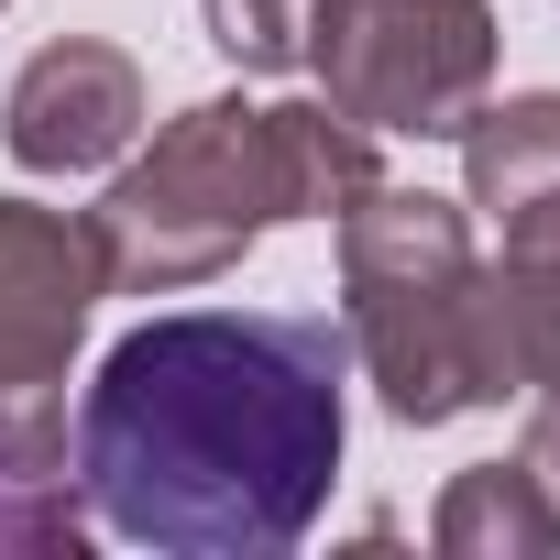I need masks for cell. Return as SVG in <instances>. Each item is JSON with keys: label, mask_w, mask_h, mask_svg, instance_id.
<instances>
[{"label": "cell", "mask_w": 560, "mask_h": 560, "mask_svg": "<svg viewBox=\"0 0 560 560\" xmlns=\"http://www.w3.org/2000/svg\"><path fill=\"white\" fill-rule=\"evenodd\" d=\"M429 549L440 560H549L560 516L527 483V462H472V472H451V494L429 516Z\"/></svg>", "instance_id": "8fae6325"}, {"label": "cell", "mask_w": 560, "mask_h": 560, "mask_svg": "<svg viewBox=\"0 0 560 560\" xmlns=\"http://www.w3.org/2000/svg\"><path fill=\"white\" fill-rule=\"evenodd\" d=\"M462 209H527V198H560V89H527V100H483L462 121Z\"/></svg>", "instance_id": "30bf717a"}, {"label": "cell", "mask_w": 560, "mask_h": 560, "mask_svg": "<svg viewBox=\"0 0 560 560\" xmlns=\"http://www.w3.org/2000/svg\"><path fill=\"white\" fill-rule=\"evenodd\" d=\"M264 143H275V198H287V220H341L363 187H385L374 132L341 121L330 100H275L264 110Z\"/></svg>", "instance_id": "9c48e42d"}, {"label": "cell", "mask_w": 560, "mask_h": 560, "mask_svg": "<svg viewBox=\"0 0 560 560\" xmlns=\"http://www.w3.org/2000/svg\"><path fill=\"white\" fill-rule=\"evenodd\" d=\"M505 253L472 264V352L494 396H560V198L494 220Z\"/></svg>", "instance_id": "52a82bcc"}, {"label": "cell", "mask_w": 560, "mask_h": 560, "mask_svg": "<svg viewBox=\"0 0 560 560\" xmlns=\"http://www.w3.org/2000/svg\"><path fill=\"white\" fill-rule=\"evenodd\" d=\"M341 330L396 429H451L494 407L472 352V220L429 187H363L341 209Z\"/></svg>", "instance_id": "7a4b0ae2"}, {"label": "cell", "mask_w": 560, "mask_h": 560, "mask_svg": "<svg viewBox=\"0 0 560 560\" xmlns=\"http://www.w3.org/2000/svg\"><path fill=\"white\" fill-rule=\"evenodd\" d=\"M132 132H143V67L100 34L23 56L12 100H0V154L23 176H100L132 154Z\"/></svg>", "instance_id": "8992f818"}, {"label": "cell", "mask_w": 560, "mask_h": 560, "mask_svg": "<svg viewBox=\"0 0 560 560\" xmlns=\"http://www.w3.org/2000/svg\"><path fill=\"white\" fill-rule=\"evenodd\" d=\"M308 67L341 121L462 143V121L494 89V12L483 0H319L308 12Z\"/></svg>", "instance_id": "277c9868"}, {"label": "cell", "mask_w": 560, "mask_h": 560, "mask_svg": "<svg viewBox=\"0 0 560 560\" xmlns=\"http://www.w3.org/2000/svg\"><path fill=\"white\" fill-rule=\"evenodd\" d=\"M100 298L110 287H100L89 220L34 209V198H0V396H56Z\"/></svg>", "instance_id": "5b68a950"}, {"label": "cell", "mask_w": 560, "mask_h": 560, "mask_svg": "<svg viewBox=\"0 0 560 560\" xmlns=\"http://www.w3.org/2000/svg\"><path fill=\"white\" fill-rule=\"evenodd\" d=\"M352 330L308 308H176L110 341L78 396L67 472L78 505L176 560L298 549L341 472Z\"/></svg>", "instance_id": "6da1fadb"}, {"label": "cell", "mask_w": 560, "mask_h": 560, "mask_svg": "<svg viewBox=\"0 0 560 560\" xmlns=\"http://www.w3.org/2000/svg\"><path fill=\"white\" fill-rule=\"evenodd\" d=\"M308 12L319 0H209V45L242 78H287V67H308Z\"/></svg>", "instance_id": "7c38bea8"}, {"label": "cell", "mask_w": 560, "mask_h": 560, "mask_svg": "<svg viewBox=\"0 0 560 560\" xmlns=\"http://www.w3.org/2000/svg\"><path fill=\"white\" fill-rule=\"evenodd\" d=\"M516 462H527V483H538V494H549V516H560V396H538V418H527Z\"/></svg>", "instance_id": "4fadbf2b"}, {"label": "cell", "mask_w": 560, "mask_h": 560, "mask_svg": "<svg viewBox=\"0 0 560 560\" xmlns=\"http://www.w3.org/2000/svg\"><path fill=\"white\" fill-rule=\"evenodd\" d=\"M89 505L67 472V407L56 396H0V549H78Z\"/></svg>", "instance_id": "ba28073f"}, {"label": "cell", "mask_w": 560, "mask_h": 560, "mask_svg": "<svg viewBox=\"0 0 560 560\" xmlns=\"http://www.w3.org/2000/svg\"><path fill=\"white\" fill-rule=\"evenodd\" d=\"M275 220V143H264V110L253 100H198L154 132V154H132L110 176V198L89 209V242H100V287L110 298H176V287H209L231 275Z\"/></svg>", "instance_id": "3957f363"}]
</instances>
